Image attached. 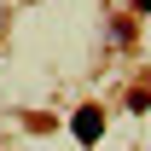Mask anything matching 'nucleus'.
Masks as SVG:
<instances>
[{
    "label": "nucleus",
    "mask_w": 151,
    "mask_h": 151,
    "mask_svg": "<svg viewBox=\"0 0 151 151\" xmlns=\"http://www.w3.org/2000/svg\"><path fill=\"white\" fill-rule=\"evenodd\" d=\"M99 128H105V116H99L93 105H87V111L76 116V134H81V139H99Z\"/></svg>",
    "instance_id": "obj_1"
}]
</instances>
